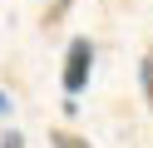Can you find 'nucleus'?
I'll return each mask as SVG.
<instances>
[{
  "label": "nucleus",
  "mask_w": 153,
  "mask_h": 148,
  "mask_svg": "<svg viewBox=\"0 0 153 148\" xmlns=\"http://www.w3.org/2000/svg\"><path fill=\"white\" fill-rule=\"evenodd\" d=\"M89 74H94V45L79 35V39H69V49H64V94H69L64 104H79Z\"/></svg>",
  "instance_id": "f257e3e1"
},
{
  "label": "nucleus",
  "mask_w": 153,
  "mask_h": 148,
  "mask_svg": "<svg viewBox=\"0 0 153 148\" xmlns=\"http://www.w3.org/2000/svg\"><path fill=\"white\" fill-rule=\"evenodd\" d=\"M50 143H54V148H89L79 133H69V128H54V133H50Z\"/></svg>",
  "instance_id": "f03ea898"
},
{
  "label": "nucleus",
  "mask_w": 153,
  "mask_h": 148,
  "mask_svg": "<svg viewBox=\"0 0 153 148\" xmlns=\"http://www.w3.org/2000/svg\"><path fill=\"white\" fill-rule=\"evenodd\" d=\"M0 148H25V133H15V128H10V133L0 138Z\"/></svg>",
  "instance_id": "7ed1b4c3"
},
{
  "label": "nucleus",
  "mask_w": 153,
  "mask_h": 148,
  "mask_svg": "<svg viewBox=\"0 0 153 148\" xmlns=\"http://www.w3.org/2000/svg\"><path fill=\"white\" fill-rule=\"evenodd\" d=\"M143 84H148V99H153V59H143Z\"/></svg>",
  "instance_id": "20e7f679"
},
{
  "label": "nucleus",
  "mask_w": 153,
  "mask_h": 148,
  "mask_svg": "<svg viewBox=\"0 0 153 148\" xmlns=\"http://www.w3.org/2000/svg\"><path fill=\"white\" fill-rule=\"evenodd\" d=\"M0 114H10V94H5V89H0Z\"/></svg>",
  "instance_id": "39448f33"
}]
</instances>
